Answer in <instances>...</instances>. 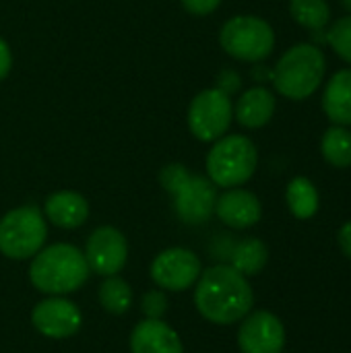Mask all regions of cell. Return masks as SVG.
<instances>
[{
    "label": "cell",
    "instance_id": "cell-5",
    "mask_svg": "<svg viewBox=\"0 0 351 353\" xmlns=\"http://www.w3.org/2000/svg\"><path fill=\"white\" fill-rule=\"evenodd\" d=\"M259 155L254 143L244 134L217 139L207 155L209 180L221 188H236L248 182L257 170Z\"/></svg>",
    "mask_w": 351,
    "mask_h": 353
},
{
    "label": "cell",
    "instance_id": "cell-29",
    "mask_svg": "<svg viewBox=\"0 0 351 353\" xmlns=\"http://www.w3.org/2000/svg\"><path fill=\"white\" fill-rule=\"evenodd\" d=\"M343 4H345V6L351 10V0H343Z\"/></svg>",
    "mask_w": 351,
    "mask_h": 353
},
{
    "label": "cell",
    "instance_id": "cell-26",
    "mask_svg": "<svg viewBox=\"0 0 351 353\" xmlns=\"http://www.w3.org/2000/svg\"><path fill=\"white\" fill-rule=\"evenodd\" d=\"M240 87V77L236 74V72H232V70H225L221 77H219V87L217 89H221L223 93H232V91H236Z\"/></svg>",
    "mask_w": 351,
    "mask_h": 353
},
{
    "label": "cell",
    "instance_id": "cell-17",
    "mask_svg": "<svg viewBox=\"0 0 351 353\" xmlns=\"http://www.w3.org/2000/svg\"><path fill=\"white\" fill-rule=\"evenodd\" d=\"M323 110L333 124L351 126V68L331 77L323 93Z\"/></svg>",
    "mask_w": 351,
    "mask_h": 353
},
{
    "label": "cell",
    "instance_id": "cell-21",
    "mask_svg": "<svg viewBox=\"0 0 351 353\" xmlns=\"http://www.w3.org/2000/svg\"><path fill=\"white\" fill-rule=\"evenodd\" d=\"M290 12L296 23L312 31L325 29L331 19V8L327 0H290Z\"/></svg>",
    "mask_w": 351,
    "mask_h": 353
},
{
    "label": "cell",
    "instance_id": "cell-3",
    "mask_svg": "<svg viewBox=\"0 0 351 353\" xmlns=\"http://www.w3.org/2000/svg\"><path fill=\"white\" fill-rule=\"evenodd\" d=\"M325 72L327 60L323 50L314 43H298L279 58L271 79L283 97L302 101L321 87Z\"/></svg>",
    "mask_w": 351,
    "mask_h": 353
},
{
    "label": "cell",
    "instance_id": "cell-28",
    "mask_svg": "<svg viewBox=\"0 0 351 353\" xmlns=\"http://www.w3.org/2000/svg\"><path fill=\"white\" fill-rule=\"evenodd\" d=\"M337 240H339V248H341V252H343V254H345V256L351 261V221H348V223L339 230Z\"/></svg>",
    "mask_w": 351,
    "mask_h": 353
},
{
    "label": "cell",
    "instance_id": "cell-22",
    "mask_svg": "<svg viewBox=\"0 0 351 353\" xmlns=\"http://www.w3.org/2000/svg\"><path fill=\"white\" fill-rule=\"evenodd\" d=\"M99 302L112 314H124L132 306V290L130 285L120 279L118 275L106 277L99 288Z\"/></svg>",
    "mask_w": 351,
    "mask_h": 353
},
{
    "label": "cell",
    "instance_id": "cell-19",
    "mask_svg": "<svg viewBox=\"0 0 351 353\" xmlns=\"http://www.w3.org/2000/svg\"><path fill=\"white\" fill-rule=\"evenodd\" d=\"M285 199H288V207L292 215L298 219H310L319 211V190L304 176H298L288 184Z\"/></svg>",
    "mask_w": 351,
    "mask_h": 353
},
{
    "label": "cell",
    "instance_id": "cell-1",
    "mask_svg": "<svg viewBox=\"0 0 351 353\" xmlns=\"http://www.w3.org/2000/svg\"><path fill=\"white\" fill-rule=\"evenodd\" d=\"M254 294L248 279L232 265H217L201 273L194 290V306L203 319L215 325H234L250 314Z\"/></svg>",
    "mask_w": 351,
    "mask_h": 353
},
{
    "label": "cell",
    "instance_id": "cell-23",
    "mask_svg": "<svg viewBox=\"0 0 351 353\" xmlns=\"http://www.w3.org/2000/svg\"><path fill=\"white\" fill-rule=\"evenodd\" d=\"M327 43L335 50V54L351 64V14L350 17H341L337 19L329 33H327Z\"/></svg>",
    "mask_w": 351,
    "mask_h": 353
},
{
    "label": "cell",
    "instance_id": "cell-16",
    "mask_svg": "<svg viewBox=\"0 0 351 353\" xmlns=\"http://www.w3.org/2000/svg\"><path fill=\"white\" fill-rule=\"evenodd\" d=\"M275 114V95L267 87H252L242 93L236 103L234 116L246 128L265 126Z\"/></svg>",
    "mask_w": 351,
    "mask_h": 353
},
{
    "label": "cell",
    "instance_id": "cell-24",
    "mask_svg": "<svg viewBox=\"0 0 351 353\" xmlns=\"http://www.w3.org/2000/svg\"><path fill=\"white\" fill-rule=\"evenodd\" d=\"M141 310L147 319H155L159 321L166 312H168V298L163 292L155 290V292H147L143 296V302H141Z\"/></svg>",
    "mask_w": 351,
    "mask_h": 353
},
{
    "label": "cell",
    "instance_id": "cell-25",
    "mask_svg": "<svg viewBox=\"0 0 351 353\" xmlns=\"http://www.w3.org/2000/svg\"><path fill=\"white\" fill-rule=\"evenodd\" d=\"M221 4V0H182V6L190 12V14H211L217 6Z\"/></svg>",
    "mask_w": 351,
    "mask_h": 353
},
{
    "label": "cell",
    "instance_id": "cell-4",
    "mask_svg": "<svg viewBox=\"0 0 351 353\" xmlns=\"http://www.w3.org/2000/svg\"><path fill=\"white\" fill-rule=\"evenodd\" d=\"M161 186L174 194L176 213L184 223L199 225L211 219L215 213L217 192L209 178L190 174L184 165H166L159 174Z\"/></svg>",
    "mask_w": 351,
    "mask_h": 353
},
{
    "label": "cell",
    "instance_id": "cell-13",
    "mask_svg": "<svg viewBox=\"0 0 351 353\" xmlns=\"http://www.w3.org/2000/svg\"><path fill=\"white\" fill-rule=\"evenodd\" d=\"M215 213L225 225L234 230H246L259 223L263 209H261V201L257 199V194H252L250 190L232 188L223 192L221 196H217Z\"/></svg>",
    "mask_w": 351,
    "mask_h": 353
},
{
    "label": "cell",
    "instance_id": "cell-2",
    "mask_svg": "<svg viewBox=\"0 0 351 353\" xmlns=\"http://www.w3.org/2000/svg\"><path fill=\"white\" fill-rule=\"evenodd\" d=\"M85 254L72 244H52L39 250L29 267V279L35 290L50 296L77 292L89 279Z\"/></svg>",
    "mask_w": 351,
    "mask_h": 353
},
{
    "label": "cell",
    "instance_id": "cell-9",
    "mask_svg": "<svg viewBox=\"0 0 351 353\" xmlns=\"http://www.w3.org/2000/svg\"><path fill=\"white\" fill-rule=\"evenodd\" d=\"M201 273V259L188 248H168L151 263V279L168 292H184L192 288Z\"/></svg>",
    "mask_w": 351,
    "mask_h": 353
},
{
    "label": "cell",
    "instance_id": "cell-14",
    "mask_svg": "<svg viewBox=\"0 0 351 353\" xmlns=\"http://www.w3.org/2000/svg\"><path fill=\"white\" fill-rule=\"evenodd\" d=\"M132 353H184L180 335L161 319H145L130 333Z\"/></svg>",
    "mask_w": 351,
    "mask_h": 353
},
{
    "label": "cell",
    "instance_id": "cell-20",
    "mask_svg": "<svg viewBox=\"0 0 351 353\" xmlns=\"http://www.w3.org/2000/svg\"><path fill=\"white\" fill-rule=\"evenodd\" d=\"M321 153L325 161L333 168H350L351 165V130L348 126H331L325 130L321 141Z\"/></svg>",
    "mask_w": 351,
    "mask_h": 353
},
{
    "label": "cell",
    "instance_id": "cell-27",
    "mask_svg": "<svg viewBox=\"0 0 351 353\" xmlns=\"http://www.w3.org/2000/svg\"><path fill=\"white\" fill-rule=\"evenodd\" d=\"M10 66H12L10 50H8L6 41H4V39H0V81L10 72Z\"/></svg>",
    "mask_w": 351,
    "mask_h": 353
},
{
    "label": "cell",
    "instance_id": "cell-7",
    "mask_svg": "<svg viewBox=\"0 0 351 353\" xmlns=\"http://www.w3.org/2000/svg\"><path fill=\"white\" fill-rule=\"evenodd\" d=\"M219 43L230 56L238 60L261 62L275 48V31L261 17L238 14L221 27Z\"/></svg>",
    "mask_w": 351,
    "mask_h": 353
},
{
    "label": "cell",
    "instance_id": "cell-8",
    "mask_svg": "<svg viewBox=\"0 0 351 353\" xmlns=\"http://www.w3.org/2000/svg\"><path fill=\"white\" fill-rule=\"evenodd\" d=\"M234 118V105L228 93L221 89L201 91L188 108V126L199 141H217L221 139Z\"/></svg>",
    "mask_w": 351,
    "mask_h": 353
},
{
    "label": "cell",
    "instance_id": "cell-6",
    "mask_svg": "<svg viewBox=\"0 0 351 353\" xmlns=\"http://www.w3.org/2000/svg\"><path fill=\"white\" fill-rule=\"evenodd\" d=\"M48 238V225L37 207L25 205L0 219V252L12 261L33 259Z\"/></svg>",
    "mask_w": 351,
    "mask_h": 353
},
{
    "label": "cell",
    "instance_id": "cell-15",
    "mask_svg": "<svg viewBox=\"0 0 351 353\" xmlns=\"http://www.w3.org/2000/svg\"><path fill=\"white\" fill-rule=\"evenodd\" d=\"M43 211H46V217L54 225H58L62 230H74L87 221L89 203L79 192L60 190V192H54L52 196H48Z\"/></svg>",
    "mask_w": 351,
    "mask_h": 353
},
{
    "label": "cell",
    "instance_id": "cell-18",
    "mask_svg": "<svg viewBox=\"0 0 351 353\" xmlns=\"http://www.w3.org/2000/svg\"><path fill=\"white\" fill-rule=\"evenodd\" d=\"M230 261H232V267L242 273L244 277H252V275H259L267 261H269V250L265 246L263 240L259 238H244L240 240L232 254H230Z\"/></svg>",
    "mask_w": 351,
    "mask_h": 353
},
{
    "label": "cell",
    "instance_id": "cell-12",
    "mask_svg": "<svg viewBox=\"0 0 351 353\" xmlns=\"http://www.w3.org/2000/svg\"><path fill=\"white\" fill-rule=\"evenodd\" d=\"M31 323L41 335L50 339H66L81 329L83 314L74 302L64 298H50L33 308Z\"/></svg>",
    "mask_w": 351,
    "mask_h": 353
},
{
    "label": "cell",
    "instance_id": "cell-10",
    "mask_svg": "<svg viewBox=\"0 0 351 353\" xmlns=\"http://www.w3.org/2000/svg\"><path fill=\"white\" fill-rule=\"evenodd\" d=\"M83 254L87 259L89 271L103 277H112L124 269L128 259V244L122 232L112 225H101L89 236Z\"/></svg>",
    "mask_w": 351,
    "mask_h": 353
},
{
    "label": "cell",
    "instance_id": "cell-11",
    "mask_svg": "<svg viewBox=\"0 0 351 353\" xmlns=\"http://www.w3.org/2000/svg\"><path fill=\"white\" fill-rule=\"evenodd\" d=\"M238 331V345L242 353H281L285 345L283 323L267 310L246 314Z\"/></svg>",
    "mask_w": 351,
    "mask_h": 353
}]
</instances>
